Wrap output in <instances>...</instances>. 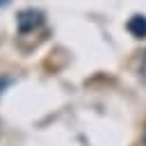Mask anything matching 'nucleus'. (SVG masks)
<instances>
[{"mask_svg": "<svg viewBox=\"0 0 146 146\" xmlns=\"http://www.w3.org/2000/svg\"><path fill=\"white\" fill-rule=\"evenodd\" d=\"M128 32L132 34V36H137V39H144L146 36V16H141V14H135V16H130V21H128Z\"/></svg>", "mask_w": 146, "mask_h": 146, "instance_id": "f03ea898", "label": "nucleus"}, {"mask_svg": "<svg viewBox=\"0 0 146 146\" xmlns=\"http://www.w3.org/2000/svg\"><path fill=\"white\" fill-rule=\"evenodd\" d=\"M39 23H41V14L34 11V9H23V11L18 14V18H16L18 32H30V30H34Z\"/></svg>", "mask_w": 146, "mask_h": 146, "instance_id": "f257e3e1", "label": "nucleus"}]
</instances>
